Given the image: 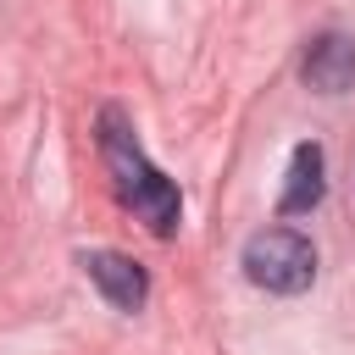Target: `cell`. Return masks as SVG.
Segmentation results:
<instances>
[{
	"mask_svg": "<svg viewBox=\"0 0 355 355\" xmlns=\"http://www.w3.org/2000/svg\"><path fill=\"white\" fill-rule=\"evenodd\" d=\"M94 133H100V155H105V172H111L116 200H122L155 239H172L178 222H183V194H178V183L144 155V144L133 139L128 111H122V105H105L100 122H94Z\"/></svg>",
	"mask_w": 355,
	"mask_h": 355,
	"instance_id": "cell-1",
	"label": "cell"
},
{
	"mask_svg": "<svg viewBox=\"0 0 355 355\" xmlns=\"http://www.w3.org/2000/svg\"><path fill=\"white\" fill-rule=\"evenodd\" d=\"M244 277L266 294H305L316 283V244L294 227H261L244 244Z\"/></svg>",
	"mask_w": 355,
	"mask_h": 355,
	"instance_id": "cell-2",
	"label": "cell"
},
{
	"mask_svg": "<svg viewBox=\"0 0 355 355\" xmlns=\"http://www.w3.org/2000/svg\"><path fill=\"white\" fill-rule=\"evenodd\" d=\"M78 261H83L89 283L100 288V300H105L111 311H122V316L144 311V300H150V272H144L133 255H122V250H83Z\"/></svg>",
	"mask_w": 355,
	"mask_h": 355,
	"instance_id": "cell-3",
	"label": "cell"
},
{
	"mask_svg": "<svg viewBox=\"0 0 355 355\" xmlns=\"http://www.w3.org/2000/svg\"><path fill=\"white\" fill-rule=\"evenodd\" d=\"M300 78H305V89H316V94H349V89H355V39H349V33H322V39H311V50H305V61H300Z\"/></svg>",
	"mask_w": 355,
	"mask_h": 355,
	"instance_id": "cell-4",
	"label": "cell"
},
{
	"mask_svg": "<svg viewBox=\"0 0 355 355\" xmlns=\"http://www.w3.org/2000/svg\"><path fill=\"white\" fill-rule=\"evenodd\" d=\"M327 161H322V144L316 139H305V144H294V155H288V183H283V194H277V211L283 216H305V211H316L322 205V194H327Z\"/></svg>",
	"mask_w": 355,
	"mask_h": 355,
	"instance_id": "cell-5",
	"label": "cell"
}]
</instances>
